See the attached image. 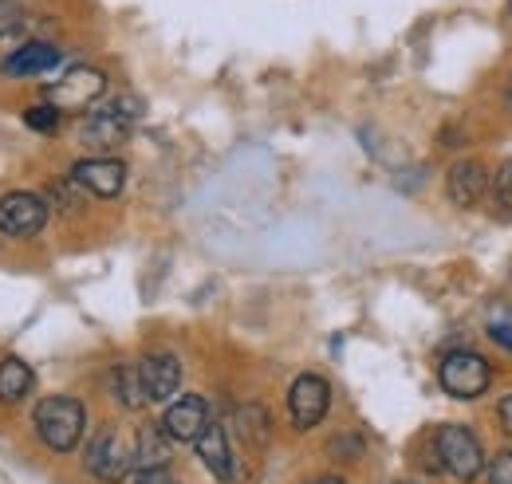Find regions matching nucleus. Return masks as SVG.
Segmentation results:
<instances>
[{"label":"nucleus","mask_w":512,"mask_h":484,"mask_svg":"<svg viewBox=\"0 0 512 484\" xmlns=\"http://www.w3.org/2000/svg\"><path fill=\"white\" fill-rule=\"evenodd\" d=\"M111 394H115V402L127 406V410H142V406L150 402L146 390H142L138 366H115V370H111Z\"/></svg>","instance_id":"dca6fc26"},{"label":"nucleus","mask_w":512,"mask_h":484,"mask_svg":"<svg viewBox=\"0 0 512 484\" xmlns=\"http://www.w3.org/2000/svg\"><path fill=\"white\" fill-rule=\"evenodd\" d=\"M489 339H493L497 347L512 351V323H493V327H489Z\"/></svg>","instance_id":"b1692460"},{"label":"nucleus","mask_w":512,"mask_h":484,"mask_svg":"<svg viewBox=\"0 0 512 484\" xmlns=\"http://www.w3.org/2000/svg\"><path fill=\"white\" fill-rule=\"evenodd\" d=\"M434 453H438L442 473H449L453 481H473L485 469V449H481L477 433L465 425H438L434 429Z\"/></svg>","instance_id":"7ed1b4c3"},{"label":"nucleus","mask_w":512,"mask_h":484,"mask_svg":"<svg viewBox=\"0 0 512 484\" xmlns=\"http://www.w3.org/2000/svg\"><path fill=\"white\" fill-rule=\"evenodd\" d=\"M24 122H28L32 130H40V134H52V130L60 126V111H56L52 103H40V107H28V111H24Z\"/></svg>","instance_id":"6ab92c4d"},{"label":"nucleus","mask_w":512,"mask_h":484,"mask_svg":"<svg viewBox=\"0 0 512 484\" xmlns=\"http://www.w3.org/2000/svg\"><path fill=\"white\" fill-rule=\"evenodd\" d=\"M32 422H36V433H40V441H44L48 449L71 453V449L83 441L87 410H83V402H75V398H67V394H52V398H44V402L36 406Z\"/></svg>","instance_id":"f03ea898"},{"label":"nucleus","mask_w":512,"mask_h":484,"mask_svg":"<svg viewBox=\"0 0 512 484\" xmlns=\"http://www.w3.org/2000/svg\"><path fill=\"white\" fill-rule=\"evenodd\" d=\"M60 63V48L56 44H44V40H32V44H20L8 60H4V75L12 79H32V75H44Z\"/></svg>","instance_id":"4468645a"},{"label":"nucleus","mask_w":512,"mask_h":484,"mask_svg":"<svg viewBox=\"0 0 512 484\" xmlns=\"http://www.w3.org/2000/svg\"><path fill=\"white\" fill-rule=\"evenodd\" d=\"M134 484H174V477H170L166 469H142V473L134 477Z\"/></svg>","instance_id":"393cba45"},{"label":"nucleus","mask_w":512,"mask_h":484,"mask_svg":"<svg viewBox=\"0 0 512 484\" xmlns=\"http://www.w3.org/2000/svg\"><path fill=\"white\" fill-rule=\"evenodd\" d=\"M489 484H512V449H501L489 461Z\"/></svg>","instance_id":"412c9836"},{"label":"nucleus","mask_w":512,"mask_h":484,"mask_svg":"<svg viewBox=\"0 0 512 484\" xmlns=\"http://www.w3.org/2000/svg\"><path fill=\"white\" fill-rule=\"evenodd\" d=\"M438 382L449 398H461V402H473L489 390L493 382V370L489 363L477 355V351H449L442 366H438Z\"/></svg>","instance_id":"39448f33"},{"label":"nucleus","mask_w":512,"mask_h":484,"mask_svg":"<svg viewBox=\"0 0 512 484\" xmlns=\"http://www.w3.org/2000/svg\"><path fill=\"white\" fill-rule=\"evenodd\" d=\"M20 24H24V12H20L12 0H0V40H8Z\"/></svg>","instance_id":"4be33fe9"},{"label":"nucleus","mask_w":512,"mask_h":484,"mask_svg":"<svg viewBox=\"0 0 512 484\" xmlns=\"http://www.w3.org/2000/svg\"><path fill=\"white\" fill-rule=\"evenodd\" d=\"M327 406H331V386L320 374H300L288 390V414L296 429H316L327 418Z\"/></svg>","instance_id":"6e6552de"},{"label":"nucleus","mask_w":512,"mask_h":484,"mask_svg":"<svg viewBox=\"0 0 512 484\" xmlns=\"http://www.w3.org/2000/svg\"><path fill=\"white\" fill-rule=\"evenodd\" d=\"M331 453L351 461V457H359V453H363V441H359V437H335V441H331Z\"/></svg>","instance_id":"5701e85b"},{"label":"nucleus","mask_w":512,"mask_h":484,"mask_svg":"<svg viewBox=\"0 0 512 484\" xmlns=\"http://www.w3.org/2000/svg\"><path fill=\"white\" fill-rule=\"evenodd\" d=\"M103 95H107V75L99 67H87V63L67 67L48 87V103L56 111H91L95 103H103Z\"/></svg>","instance_id":"20e7f679"},{"label":"nucleus","mask_w":512,"mask_h":484,"mask_svg":"<svg viewBox=\"0 0 512 484\" xmlns=\"http://www.w3.org/2000/svg\"><path fill=\"white\" fill-rule=\"evenodd\" d=\"M497 414H501V425H505V433L512 437V394L509 398H501V406H497Z\"/></svg>","instance_id":"a878e982"},{"label":"nucleus","mask_w":512,"mask_h":484,"mask_svg":"<svg viewBox=\"0 0 512 484\" xmlns=\"http://www.w3.org/2000/svg\"><path fill=\"white\" fill-rule=\"evenodd\" d=\"M493 197H497V205L512 213V162H505L501 170H497V182H493Z\"/></svg>","instance_id":"aec40b11"},{"label":"nucleus","mask_w":512,"mask_h":484,"mask_svg":"<svg viewBox=\"0 0 512 484\" xmlns=\"http://www.w3.org/2000/svg\"><path fill=\"white\" fill-rule=\"evenodd\" d=\"M509 12H512V0H509Z\"/></svg>","instance_id":"c85d7f7f"},{"label":"nucleus","mask_w":512,"mask_h":484,"mask_svg":"<svg viewBox=\"0 0 512 484\" xmlns=\"http://www.w3.org/2000/svg\"><path fill=\"white\" fill-rule=\"evenodd\" d=\"M237 418H241V433H245L253 445H264V441H268V410H260V406H245Z\"/></svg>","instance_id":"a211bd4d"},{"label":"nucleus","mask_w":512,"mask_h":484,"mask_svg":"<svg viewBox=\"0 0 512 484\" xmlns=\"http://www.w3.org/2000/svg\"><path fill=\"white\" fill-rule=\"evenodd\" d=\"M485 189H489V170H485V162H477V158L453 162V170H449V178H446V193L453 205L469 209V205H477V201L485 197Z\"/></svg>","instance_id":"ddd939ff"},{"label":"nucleus","mask_w":512,"mask_h":484,"mask_svg":"<svg viewBox=\"0 0 512 484\" xmlns=\"http://www.w3.org/2000/svg\"><path fill=\"white\" fill-rule=\"evenodd\" d=\"M134 469V449L123 441L119 429H103L91 445H87V473L99 481H123Z\"/></svg>","instance_id":"0eeeda50"},{"label":"nucleus","mask_w":512,"mask_h":484,"mask_svg":"<svg viewBox=\"0 0 512 484\" xmlns=\"http://www.w3.org/2000/svg\"><path fill=\"white\" fill-rule=\"evenodd\" d=\"M162 429L170 441H197L209 425V402L197 394H182L178 402H170V410L162 414Z\"/></svg>","instance_id":"9d476101"},{"label":"nucleus","mask_w":512,"mask_h":484,"mask_svg":"<svg viewBox=\"0 0 512 484\" xmlns=\"http://www.w3.org/2000/svg\"><path fill=\"white\" fill-rule=\"evenodd\" d=\"M48 201L40 193H4L0 197V233L4 237H36L48 225Z\"/></svg>","instance_id":"423d86ee"},{"label":"nucleus","mask_w":512,"mask_h":484,"mask_svg":"<svg viewBox=\"0 0 512 484\" xmlns=\"http://www.w3.org/2000/svg\"><path fill=\"white\" fill-rule=\"evenodd\" d=\"M138 374H142V390H146L150 402H170L178 394V386H182V363L174 355H166V351L146 355L138 363Z\"/></svg>","instance_id":"9b49d317"},{"label":"nucleus","mask_w":512,"mask_h":484,"mask_svg":"<svg viewBox=\"0 0 512 484\" xmlns=\"http://www.w3.org/2000/svg\"><path fill=\"white\" fill-rule=\"evenodd\" d=\"M138 99L134 95H119V99H107V103H95L91 111H87V119L79 126V142L87 146V150H99V154H107V150H115L119 142H127L130 126L138 119Z\"/></svg>","instance_id":"f257e3e1"},{"label":"nucleus","mask_w":512,"mask_h":484,"mask_svg":"<svg viewBox=\"0 0 512 484\" xmlns=\"http://www.w3.org/2000/svg\"><path fill=\"white\" fill-rule=\"evenodd\" d=\"M71 182H79L87 193L95 197H119L123 193V182H127V166L119 158H87V162H75L71 166Z\"/></svg>","instance_id":"1a4fd4ad"},{"label":"nucleus","mask_w":512,"mask_h":484,"mask_svg":"<svg viewBox=\"0 0 512 484\" xmlns=\"http://www.w3.org/2000/svg\"><path fill=\"white\" fill-rule=\"evenodd\" d=\"M505 99H509V107H512V83H509V95H505Z\"/></svg>","instance_id":"cd10ccee"},{"label":"nucleus","mask_w":512,"mask_h":484,"mask_svg":"<svg viewBox=\"0 0 512 484\" xmlns=\"http://www.w3.org/2000/svg\"><path fill=\"white\" fill-rule=\"evenodd\" d=\"M398 484H410V481H398Z\"/></svg>","instance_id":"c756f323"},{"label":"nucleus","mask_w":512,"mask_h":484,"mask_svg":"<svg viewBox=\"0 0 512 484\" xmlns=\"http://www.w3.org/2000/svg\"><path fill=\"white\" fill-rule=\"evenodd\" d=\"M312 484H343L339 477H323V481H312Z\"/></svg>","instance_id":"bb28decb"},{"label":"nucleus","mask_w":512,"mask_h":484,"mask_svg":"<svg viewBox=\"0 0 512 484\" xmlns=\"http://www.w3.org/2000/svg\"><path fill=\"white\" fill-rule=\"evenodd\" d=\"M36 374L24 359H4L0 363V402H20L32 390Z\"/></svg>","instance_id":"f3484780"},{"label":"nucleus","mask_w":512,"mask_h":484,"mask_svg":"<svg viewBox=\"0 0 512 484\" xmlns=\"http://www.w3.org/2000/svg\"><path fill=\"white\" fill-rule=\"evenodd\" d=\"M170 461V437L162 425H142L134 437V469H166Z\"/></svg>","instance_id":"2eb2a0df"},{"label":"nucleus","mask_w":512,"mask_h":484,"mask_svg":"<svg viewBox=\"0 0 512 484\" xmlns=\"http://www.w3.org/2000/svg\"><path fill=\"white\" fill-rule=\"evenodd\" d=\"M197 445V457H201V465L217 477L221 484L237 481V461H233V449H229V437H225V429L217 422L205 425V433L193 441Z\"/></svg>","instance_id":"f8f14e48"}]
</instances>
